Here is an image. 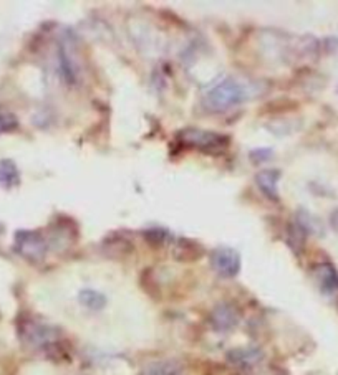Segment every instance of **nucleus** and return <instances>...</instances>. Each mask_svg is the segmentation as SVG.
<instances>
[{
	"label": "nucleus",
	"mask_w": 338,
	"mask_h": 375,
	"mask_svg": "<svg viewBox=\"0 0 338 375\" xmlns=\"http://www.w3.org/2000/svg\"><path fill=\"white\" fill-rule=\"evenodd\" d=\"M252 90V86L229 76V78L222 80L221 83H217L209 91L206 97H204V106L214 112L227 111L230 107L240 105V102H244L247 97L252 96V93H250Z\"/></svg>",
	"instance_id": "1"
},
{
	"label": "nucleus",
	"mask_w": 338,
	"mask_h": 375,
	"mask_svg": "<svg viewBox=\"0 0 338 375\" xmlns=\"http://www.w3.org/2000/svg\"><path fill=\"white\" fill-rule=\"evenodd\" d=\"M179 141L183 146L196 149L204 154H221L229 146V137L214 131H204L198 127H186L179 131Z\"/></svg>",
	"instance_id": "2"
},
{
	"label": "nucleus",
	"mask_w": 338,
	"mask_h": 375,
	"mask_svg": "<svg viewBox=\"0 0 338 375\" xmlns=\"http://www.w3.org/2000/svg\"><path fill=\"white\" fill-rule=\"evenodd\" d=\"M14 248L20 256H24L25 260L34 261H42L47 255V241L39 232H32V230H19L15 233L14 240Z\"/></svg>",
	"instance_id": "3"
},
{
	"label": "nucleus",
	"mask_w": 338,
	"mask_h": 375,
	"mask_svg": "<svg viewBox=\"0 0 338 375\" xmlns=\"http://www.w3.org/2000/svg\"><path fill=\"white\" fill-rule=\"evenodd\" d=\"M20 336L25 342H29L30 346L43 347L52 346L56 339V331L53 327L37 321H24L20 324Z\"/></svg>",
	"instance_id": "4"
},
{
	"label": "nucleus",
	"mask_w": 338,
	"mask_h": 375,
	"mask_svg": "<svg viewBox=\"0 0 338 375\" xmlns=\"http://www.w3.org/2000/svg\"><path fill=\"white\" fill-rule=\"evenodd\" d=\"M211 265L224 278H234L240 271V255L229 246H219L211 253Z\"/></svg>",
	"instance_id": "5"
},
{
	"label": "nucleus",
	"mask_w": 338,
	"mask_h": 375,
	"mask_svg": "<svg viewBox=\"0 0 338 375\" xmlns=\"http://www.w3.org/2000/svg\"><path fill=\"white\" fill-rule=\"evenodd\" d=\"M314 278L325 296H338V273L330 263H319L314 268Z\"/></svg>",
	"instance_id": "6"
},
{
	"label": "nucleus",
	"mask_w": 338,
	"mask_h": 375,
	"mask_svg": "<svg viewBox=\"0 0 338 375\" xmlns=\"http://www.w3.org/2000/svg\"><path fill=\"white\" fill-rule=\"evenodd\" d=\"M211 324L219 332H227L239 324V312L232 305H219L211 312Z\"/></svg>",
	"instance_id": "7"
},
{
	"label": "nucleus",
	"mask_w": 338,
	"mask_h": 375,
	"mask_svg": "<svg viewBox=\"0 0 338 375\" xmlns=\"http://www.w3.org/2000/svg\"><path fill=\"white\" fill-rule=\"evenodd\" d=\"M279 179H280V171H277V169H262V171L255 176V184H257L259 189L262 190L265 197L274 200V202H279V190H277Z\"/></svg>",
	"instance_id": "8"
},
{
	"label": "nucleus",
	"mask_w": 338,
	"mask_h": 375,
	"mask_svg": "<svg viewBox=\"0 0 338 375\" xmlns=\"http://www.w3.org/2000/svg\"><path fill=\"white\" fill-rule=\"evenodd\" d=\"M227 359L234 364V366L254 367L262 361L264 354L255 347H240V349H234V351H230Z\"/></svg>",
	"instance_id": "9"
},
{
	"label": "nucleus",
	"mask_w": 338,
	"mask_h": 375,
	"mask_svg": "<svg viewBox=\"0 0 338 375\" xmlns=\"http://www.w3.org/2000/svg\"><path fill=\"white\" fill-rule=\"evenodd\" d=\"M20 184V172L17 164L10 159L0 161V187L5 190H12Z\"/></svg>",
	"instance_id": "10"
},
{
	"label": "nucleus",
	"mask_w": 338,
	"mask_h": 375,
	"mask_svg": "<svg viewBox=\"0 0 338 375\" xmlns=\"http://www.w3.org/2000/svg\"><path fill=\"white\" fill-rule=\"evenodd\" d=\"M203 255L201 245L191 240H179L176 248H174V256L179 261H193L198 260Z\"/></svg>",
	"instance_id": "11"
},
{
	"label": "nucleus",
	"mask_w": 338,
	"mask_h": 375,
	"mask_svg": "<svg viewBox=\"0 0 338 375\" xmlns=\"http://www.w3.org/2000/svg\"><path fill=\"white\" fill-rule=\"evenodd\" d=\"M297 227H299L304 233H322L324 232V227H322L320 220L314 217L310 212L300 208L297 212Z\"/></svg>",
	"instance_id": "12"
},
{
	"label": "nucleus",
	"mask_w": 338,
	"mask_h": 375,
	"mask_svg": "<svg viewBox=\"0 0 338 375\" xmlns=\"http://www.w3.org/2000/svg\"><path fill=\"white\" fill-rule=\"evenodd\" d=\"M78 300L81 305L85 307H88L91 311H100L101 307H105L106 305V297L101 295V292L95 291V290H83L80 291Z\"/></svg>",
	"instance_id": "13"
},
{
	"label": "nucleus",
	"mask_w": 338,
	"mask_h": 375,
	"mask_svg": "<svg viewBox=\"0 0 338 375\" xmlns=\"http://www.w3.org/2000/svg\"><path fill=\"white\" fill-rule=\"evenodd\" d=\"M58 60H60V70H61V76L66 80V83H75L76 81V71H75V65L73 61L70 60L68 53H66L65 47L58 48Z\"/></svg>",
	"instance_id": "14"
},
{
	"label": "nucleus",
	"mask_w": 338,
	"mask_h": 375,
	"mask_svg": "<svg viewBox=\"0 0 338 375\" xmlns=\"http://www.w3.org/2000/svg\"><path fill=\"white\" fill-rule=\"evenodd\" d=\"M181 367L176 362H160L148 369V375H179Z\"/></svg>",
	"instance_id": "15"
},
{
	"label": "nucleus",
	"mask_w": 338,
	"mask_h": 375,
	"mask_svg": "<svg viewBox=\"0 0 338 375\" xmlns=\"http://www.w3.org/2000/svg\"><path fill=\"white\" fill-rule=\"evenodd\" d=\"M145 238L150 241L151 245H163L168 240V232H166V230H161V228L146 230Z\"/></svg>",
	"instance_id": "16"
},
{
	"label": "nucleus",
	"mask_w": 338,
	"mask_h": 375,
	"mask_svg": "<svg viewBox=\"0 0 338 375\" xmlns=\"http://www.w3.org/2000/svg\"><path fill=\"white\" fill-rule=\"evenodd\" d=\"M17 126L19 121L14 115H10V112H2V115H0V134L7 131H14Z\"/></svg>",
	"instance_id": "17"
},
{
	"label": "nucleus",
	"mask_w": 338,
	"mask_h": 375,
	"mask_svg": "<svg viewBox=\"0 0 338 375\" xmlns=\"http://www.w3.org/2000/svg\"><path fill=\"white\" fill-rule=\"evenodd\" d=\"M249 157H250V161L259 166V164L272 159V149H254V151L249 154Z\"/></svg>",
	"instance_id": "18"
},
{
	"label": "nucleus",
	"mask_w": 338,
	"mask_h": 375,
	"mask_svg": "<svg viewBox=\"0 0 338 375\" xmlns=\"http://www.w3.org/2000/svg\"><path fill=\"white\" fill-rule=\"evenodd\" d=\"M325 50L329 53H338V37H330L325 40Z\"/></svg>",
	"instance_id": "19"
},
{
	"label": "nucleus",
	"mask_w": 338,
	"mask_h": 375,
	"mask_svg": "<svg viewBox=\"0 0 338 375\" xmlns=\"http://www.w3.org/2000/svg\"><path fill=\"white\" fill-rule=\"evenodd\" d=\"M330 227L334 228V232L338 235V208L330 213Z\"/></svg>",
	"instance_id": "20"
},
{
	"label": "nucleus",
	"mask_w": 338,
	"mask_h": 375,
	"mask_svg": "<svg viewBox=\"0 0 338 375\" xmlns=\"http://www.w3.org/2000/svg\"><path fill=\"white\" fill-rule=\"evenodd\" d=\"M337 91H338V90H337Z\"/></svg>",
	"instance_id": "21"
}]
</instances>
